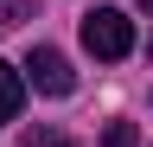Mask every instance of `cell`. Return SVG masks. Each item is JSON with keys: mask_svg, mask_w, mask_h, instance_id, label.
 <instances>
[{"mask_svg": "<svg viewBox=\"0 0 153 147\" xmlns=\"http://www.w3.org/2000/svg\"><path fill=\"white\" fill-rule=\"evenodd\" d=\"M83 51H89V58H102V64H121L128 51H134V19H128V13H115V7L83 13Z\"/></svg>", "mask_w": 153, "mask_h": 147, "instance_id": "6da1fadb", "label": "cell"}, {"mask_svg": "<svg viewBox=\"0 0 153 147\" xmlns=\"http://www.w3.org/2000/svg\"><path fill=\"white\" fill-rule=\"evenodd\" d=\"M26 83L38 90V96H70L76 90V70L64 51H51V45H32V58H26Z\"/></svg>", "mask_w": 153, "mask_h": 147, "instance_id": "7a4b0ae2", "label": "cell"}, {"mask_svg": "<svg viewBox=\"0 0 153 147\" xmlns=\"http://www.w3.org/2000/svg\"><path fill=\"white\" fill-rule=\"evenodd\" d=\"M19 109H26V77H19V70L0 58V128L19 122Z\"/></svg>", "mask_w": 153, "mask_h": 147, "instance_id": "3957f363", "label": "cell"}, {"mask_svg": "<svg viewBox=\"0 0 153 147\" xmlns=\"http://www.w3.org/2000/svg\"><path fill=\"white\" fill-rule=\"evenodd\" d=\"M102 147H140V128H134V122H108Z\"/></svg>", "mask_w": 153, "mask_h": 147, "instance_id": "277c9868", "label": "cell"}, {"mask_svg": "<svg viewBox=\"0 0 153 147\" xmlns=\"http://www.w3.org/2000/svg\"><path fill=\"white\" fill-rule=\"evenodd\" d=\"M32 19V0H0V26H26Z\"/></svg>", "mask_w": 153, "mask_h": 147, "instance_id": "5b68a950", "label": "cell"}, {"mask_svg": "<svg viewBox=\"0 0 153 147\" xmlns=\"http://www.w3.org/2000/svg\"><path fill=\"white\" fill-rule=\"evenodd\" d=\"M32 147H76V141H64V134H51V128H38V134H32Z\"/></svg>", "mask_w": 153, "mask_h": 147, "instance_id": "8992f818", "label": "cell"}, {"mask_svg": "<svg viewBox=\"0 0 153 147\" xmlns=\"http://www.w3.org/2000/svg\"><path fill=\"white\" fill-rule=\"evenodd\" d=\"M140 7H147V13H153V0H140Z\"/></svg>", "mask_w": 153, "mask_h": 147, "instance_id": "52a82bcc", "label": "cell"}, {"mask_svg": "<svg viewBox=\"0 0 153 147\" xmlns=\"http://www.w3.org/2000/svg\"><path fill=\"white\" fill-rule=\"evenodd\" d=\"M147 51H153V39H147Z\"/></svg>", "mask_w": 153, "mask_h": 147, "instance_id": "ba28073f", "label": "cell"}]
</instances>
